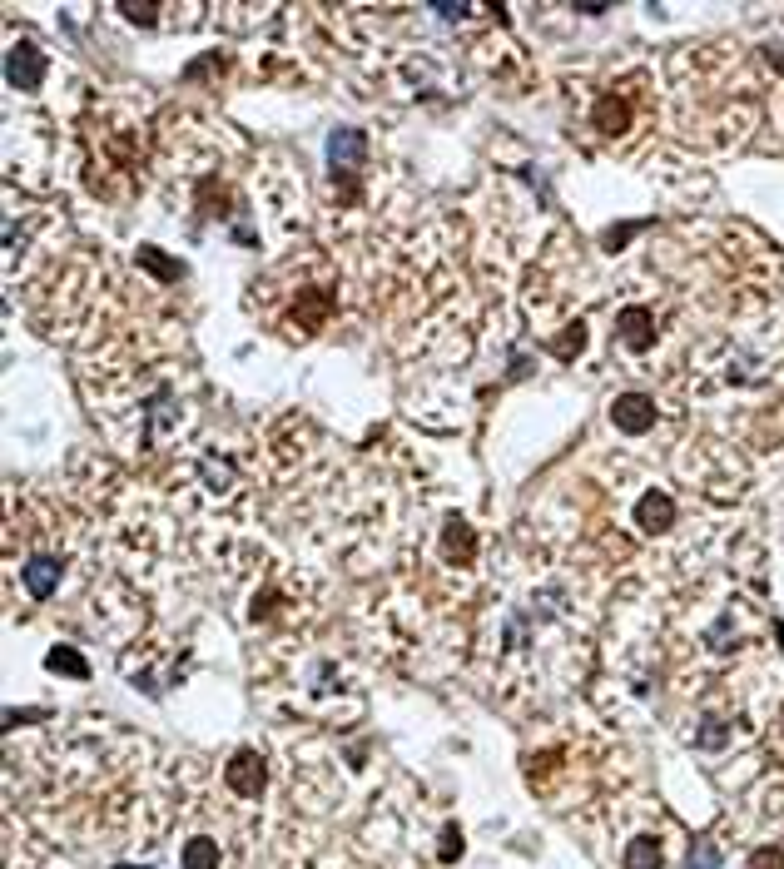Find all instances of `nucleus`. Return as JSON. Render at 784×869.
<instances>
[{
  "label": "nucleus",
  "instance_id": "obj_1",
  "mask_svg": "<svg viewBox=\"0 0 784 869\" xmlns=\"http://www.w3.org/2000/svg\"><path fill=\"white\" fill-rule=\"evenodd\" d=\"M224 780H229V790H239V795H263L268 765H263L259 750H234L229 765H224Z\"/></svg>",
  "mask_w": 784,
  "mask_h": 869
},
{
  "label": "nucleus",
  "instance_id": "obj_2",
  "mask_svg": "<svg viewBox=\"0 0 784 869\" xmlns=\"http://www.w3.org/2000/svg\"><path fill=\"white\" fill-rule=\"evenodd\" d=\"M5 75H10V85H15V90H35V85H40V75H45V50H40V45H30V40H15V45H10V55H5Z\"/></svg>",
  "mask_w": 784,
  "mask_h": 869
},
{
  "label": "nucleus",
  "instance_id": "obj_3",
  "mask_svg": "<svg viewBox=\"0 0 784 869\" xmlns=\"http://www.w3.org/2000/svg\"><path fill=\"white\" fill-rule=\"evenodd\" d=\"M611 423H616L621 433H651L655 428V403L646 398V393H621L616 408H611Z\"/></svg>",
  "mask_w": 784,
  "mask_h": 869
},
{
  "label": "nucleus",
  "instance_id": "obj_4",
  "mask_svg": "<svg viewBox=\"0 0 784 869\" xmlns=\"http://www.w3.org/2000/svg\"><path fill=\"white\" fill-rule=\"evenodd\" d=\"M616 338H621L626 353H651V343H655L651 313H646V308H626L621 323H616Z\"/></svg>",
  "mask_w": 784,
  "mask_h": 869
},
{
  "label": "nucleus",
  "instance_id": "obj_5",
  "mask_svg": "<svg viewBox=\"0 0 784 869\" xmlns=\"http://www.w3.org/2000/svg\"><path fill=\"white\" fill-rule=\"evenodd\" d=\"M60 572H65L60 557H30V562H25V591H30V596H50V591L60 586Z\"/></svg>",
  "mask_w": 784,
  "mask_h": 869
},
{
  "label": "nucleus",
  "instance_id": "obj_6",
  "mask_svg": "<svg viewBox=\"0 0 784 869\" xmlns=\"http://www.w3.org/2000/svg\"><path fill=\"white\" fill-rule=\"evenodd\" d=\"M670 517H675V502H670L665 492H646V497H641V507H636L641 532H665V527H670Z\"/></svg>",
  "mask_w": 784,
  "mask_h": 869
},
{
  "label": "nucleus",
  "instance_id": "obj_7",
  "mask_svg": "<svg viewBox=\"0 0 784 869\" xmlns=\"http://www.w3.org/2000/svg\"><path fill=\"white\" fill-rule=\"evenodd\" d=\"M472 547H477L472 527H467L462 517H447V527H442V552H447V562H467Z\"/></svg>",
  "mask_w": 784,
  "mask_h": 869
},
{
  "label": "nucleus",
  "instance_id": "obj_8",
  "mask_svg": "<svg viewBox=\"0 0 784 869\" xmlns=\"http://www.w3.org/2000/svg\"><path fill=\"white\" fill-rule=\"evenodd\" d=\"M626 125H631V105L616 100V95H601V100H596V130H601V135H621Z\"/></svg>",
  "mask_w": 784,
  "mask_h": 869
},
{
  "label": "nucleus",
  "instance_id": "obj_9",
  "mask_svg": "<svg viewBox=\"0 0 784 869\" xmlns=\"http://www.w3.org/2000/svg\"><path fill=\"white\" fill-rule=\"evenodd\" d=\"M626 869H665V845L655 835H641L626 845Z\"/></svg>",
  "mask_w": 784,
  "mask_h": 869
},
{
  "label": "nucleus",
  "instance_id": "obj_10",
  "mask_svg": "<svg viewBox=\"0 0 784 869\" xmlns=\"http://www.w3.org/2000/svg\"><path fill=\"white\" fill-rule=\"evenodd\" d=\"M328 154H333V169H343V164H358V159H363V135H358V130H333V140H328Z\"/></svg>",
  "mask_w": 784,
  "mask_h": 869
},
{
  "label": "nucleus",
  "instance_id": "obj_11",
  "mask_svg": "<svg viewBox=\"0 0 784 869\" xmlns=\"http://www.w3.org/2000/svg\"><path fill=\"white\" fill-rule=\"evenodd\" d=\"M45 666H50L55 676H75V681H85V676H90V666H85V656H80V651H70V646H50V656H45Z\"/></svg>",
  "mask_w": 784,
  "mask_h": 869
},
{
  "label": "nucleus",
  "instance_id": "obj_12",
  "mask_svg": "<svg viewBox=\"0 0 784 869\" xmlns=\"http://www.w3.org/2000/svg\"><path fill=\"white\" fill-rule=\"evenodd\" d=\"M184 869H219V845H214L209 835L189 840V845H184Z\"/></svg>",
  "mask_w": 784,
  "mask_h": 869
},
{
  "label": "nucleus",
  "instance_id": "obj_13",
  "mask_svg": "<svg viewBox=\"0 0 784 869\" xmlns=\"http://www.w3.org/2000/svg\"><path fill=\"white\" fill-rule=\"evenodd\" d=\"M139 264H144V269H159V279H179V274H184V264L169 259V254H159V249H139Z\"/></svg>",
  "mask_w": 784,
  "mask_h": 869
},
{
  "label": "nucleus",
  "instance_id": "obj_14",
  "mask_svg": "<svg viewBox=\"0 0 784 869\" xmlns=\"http://www.w3.org/2000/svg\"><path fill=\"white\" fill-rule=\"evenodd\" d=\"M581 343H586V323L566 328V333L556 338V353H561V358H576V348H581Z\"/></svg>",
  "mask_w": 784,
  "mask_h": 869
},
{
  "label": "nucleus",
  "instance_id": "obj_15",
  "mask_svg": "<svg viewBox=\"0 0 784 869\" xmlns=\"http://www.w3.org/2000/svg\"><path fill=\"white\" fill-rule=\"evenodd\" d=\"M750 869H784V850H775V845L755 850V855H750Z\"/></svg>",
  "mask_w": 784,
  "mask_h": 869
},
{
  "label": "nucleus",
  "instance_id": "obj_16",
  "mask_svg": "<svg viewBox=\"0 0 784 869\" xmlns=\"http://www.w3.org/2000/svg\"><path fill=\"white\" fill-rule=\"evenodd\" d=\"M120 15H125V20H134V25H154V20H159V10H154V5H120Z\"/></svg>",
  "mask_w": 784,
  "mask_h": 869
},
{
  "label": "nucleus",
  "instance_id": "obj_17",
  "mask_svg": "<svg viewBox=\"0 0 784 869\" xmlns=\"http://www.w3.org/2000/svg\"><path fill=\"white\" fill-rule=\"evenodd\" d=\"M715 865H720L715 850H695V869H715Z\"/></svg>",
  "mask_w": 784,
  "mask_h": 869
},
{
  "label": "nucleus",
  "instance_id": "obj_18",
  "mask_svg": "<svg viewBox=\"0 0 784 869\" xmlns=\"http://www.w3.org/2000/svg\"><path fill=\"white\" fill-rule=\"evenodd\" d=\"M457 850H462V840H457V835H447V840H442V860H457Z\"/></svg>",
  "mask_w": 784,
  "mask_h": 869
},
{
  "label": "nucleus",
  "instance_id": "obj_19",
  "mask_svg": "<svg viewBox=\"0 0 784 869\" xmlns=\"http://www.w3.org/2000/svg\"><path fill=\"white\" fill-rule=\"evenodd\" d=\"M115 869H144V865H115Z\"/></svg>",
  "mask_w": 784,
  "mask_h": 869
}]
</instances>
